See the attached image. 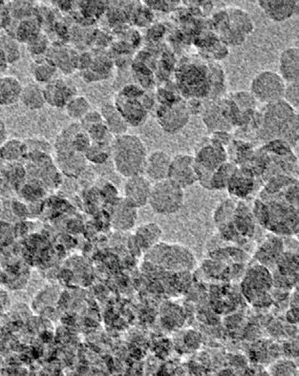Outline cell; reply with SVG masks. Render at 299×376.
<instances>
[{
    "mask_svg": "<svg viewBox=\"0 0 299 376\" xmlns=\"http://www.w3.org/2000/svg\"><path fill=\"white\" fill-rule=\"evenodd\" d=\"M280 242V240L276 238L269 240L261 247L257 255H256V258L264 262V264H268L271 261H276L278 255L281 253L280 249H278Z\"/></svg>",
    "mask_w": 299,
    "mask_h": 376,
    "instance_id": "cell-36",
    "label": "cell"
},
{
    "mask_svg": "<svg viewBox=\"0 0 299 376\" xmlns=\"http://www.w3.org/2000/svg\"><path fill=\"white\" fill-rule=\"evenodd\" d=\"M233 224L239 235L251 236L255 232V216L253 211L243 203L236 204Z\"/></svg>",
    "mask_w": 299,
    "mask_h": 376,
    "instance_id": "cell-25",
    "label": "cell"
},
{
    "mask_svg": "<svg viewBox=\"0 0 299 376\" xmlns=\"http://www.w3.org/2000/svg\"><path fill=\"white\" fill-rule=\"evenodd\" d=\"M21 83L14 75L0 77V106H11L19 102L22 91Z\"/></svg>",
    "mask_w": 299,
    "mask_h": 376,
    "instance_id": "cell-22",
    "label": "cell"
},
{
    "mask_svg": "<svg viewBox=\"0 0 299 376\" xmlns=\"http://www.w3.org/2000/svg\"><path fill=\"white\" fill-rule=\"evenodd\" d=\"M57 67L48 60H37L32 66V75L37 83L47 84L56 79Z\"/></svg>",
    "mask_w": 299,
    "mask_h": 376,
    "instance_id": "cell-29",
    "label": "cell"
},
{
    "mask_svg": "<svg viewBox=\"0 0 299 376\" xmlns=\"http://www.w3.org/2000/svg\"><path fill=\"white\" fill-rule=\"evenodd\" d=\"M286 83L278 73L266 70L255 75L250 85L251 94L256 102L269 105V103L283 100Z\"/></svg>",
    "mask_w": 299,
    "mask_h": 376,
    "instance_id": "cell-7",
    "label": "cell"
},
{
    "mask_svg": "<svg viewBox=\"0 0 299 376\" xmlns=\"http://www.w3.org/2000/svg\"><path fill=\"white\" fill-rule=\"evenodd\" d=\"M45 102L57 108L65 107L73 98L76 97L77 90L71 80L55 79L44 85Z\"/></svg>",
    "mask_w": 299,
    "mask_h": 376,
    "instance_id": "cell-13",
    "label": "cell"
},
{
    "mask_svg": "<svg viewBox=\"0 0 299 376\" xmlns=\"http://www.w3.org/2000/svg\"><path fill=\"white\" fill-rule=\"evenodd\" d=\"M20 102L29 110H39L46 105L44 88L39 83H29L22 88Z\"/></svg>",
    "mask_w": 299,
    "mask_h": 376,
    "instance_id": "cell-26",
    "label": "cell"
},
{
    "mask_svg": "<svg viewBox=\"0 0 299 376\" xmlns=\"http://www.w3.org/2000/svg\"><path fill=\"white\" fill-rule=\"evenodd\" d=\"M144 95L141 97H127L122 94L118 96L115 106L128 125L139 126L147 120L148 109L143 102Z\"/></svg>",
    "mask_w": 299,
    "mask_h": 376,
    "instance_id": "cell-12",
    "label": "cell"
},
{
    "mask_svg": "<svg viewBox=\"0 0 299 376\" xmlns=\"http://www.w3.org/2000/svg\"><path fill=\"white\" fill-rule=\"evenodd\" d=\"M0 51L8 63L16 62L20 57L19 42L12 35L0 32Z\"/></svg>",
    "mask_w": 299,
    "mask_h": 376,
    "instance_id": "cell-32",
    "label": "cell"
},
{
    "mask_svg": "<svg viewBox=\"0 0 299 376\" xmlns=\"http://www.w3.org/2000/svg\"><path fill=\"white\" fill-rule=\"evenodd\" d=\"M87 160L94 163H102L111 155V145L107 143H92L87 152L84 154Z\"/></svg>",
    "mask_w": 299,
    "mask_h": 376,
    "instance_id": "cell-34",
    "label": "cell"
},
{
    "mask_svg": "<svg viewBox=\"0 0 299 376\" xmlns=\"http://www.w3.org/2000/svg\"><path fill=\"white\" fill-rule=\"evenodd\" d=\"M147 261L174 271H185L194 267L195 259L185 247L158 243L145 252Z\"/></svg>",
    "mask_w": 299,
    "mask_h": 376,
    "instance_id": "cell-4",
    "label": "cell"
},
{
    "mask_svg": "<svg viewBox=\"0 0 299 376\" xmlns=\"http://www.w3.org/2000/svg\"><path fill=\"white\" fill-rule=\"evenodd\" d=\"M137 217V208H133L123 199L113 208L111 215L113 228L120 231H129L135 226Z\"/></svg>",
    "mask_w": 299,
    "mask_h": 376,
    "instance_id": "cell-19",
    "label": "cell"
},
{
    "mask_svg": "<svg viewBox=\"0 0 299 376\" xmlns=\"http://www.w3.org/2000/svg\"><path fill=\"white\" fill-rule=\"evenodd\" d=\"M190 114L187 105L182 100L161 105L157 111V120L165 132L174 134L179 132L190 120Z\"/></svg>",
    "mask_w": 299,
    "mask_h": 376,
    "instance_id": "cell-9",
    "label": "cell"
},
{
    "mask_svg": "<svg viewBox=\"0 0 299 376\" xmlns=\"http://www.w3.org/2000/svg\"><path fill=\"white\" fill-rule=\"evenodd\" d=\"M111 156L117 172L125 178L144 174L147 147L138 136L125 134L113 138Z\"/></svg>",
    "mask_w": 299,
    "mask_h": 376,
    "instance_id": "cell-2",
    "label": "cell"
},
{
    "mask_svg": "<svg viewBox=\"0 0 299 376\" xmlns=\"http://www.w3.org/2000/svg\"><path fill=\"white\" fill-rule=\"evenodd\" d=\"M280 75L286 83L298 82L299 50L298 47H289L281 53Z\"/></svg>",
    "mask_w": 299,
    "mask_h": 376,
    "instance_id": "cell-18",
    "label": "cell"
},
{
    "mask_svg": "<svg viewBox=\"0 0 299 376\" xmlns=\"http://www.w3.org/2000/svg\"><path fill=\"white\" fill-rule=\"evenodd\" d=\"M147 4L153 9L161 10V11H164V8H167V11H170V9L172 10L174 8L175 5L178 3L176 1H167V3L165 4V1H147Z\"/></svg>",
    "mask_w": 299,
    "mask_h": 376,
    "instance_id": "cell-44",
    "label": "cell"
},
{
    "mask_svg": "<svg viewBox=\"0 0 299 376\" xmlns=\"http://www.w3.org/2000/svg\"><path fill=\"white\" fill-rule=\"evenodd\" d=\"M100 114H102L105 126H107L111 135L117 137V136L127 134L129 125L125 122L124 117L120 114L115 105L105 103L100 109Z\"/></svg>",
    "mask_w": 299,
    "mask_h": 376,
    "instance_id": "cell-21",
    "label": "cell"
},
{
    "mask_svg": "<svg viewBox=\"0 0 299 376\" xmlns=\"http://www.w3.org/2000/svg\"><path fill=\"white\" fill-rule=\"evenodd\" d=\"M172 158L165 151L157 150L147 155L144 175L148 180L157 181L167 180Z\"/></svg>",
    "mask_w": 299,
    "mask_h": 376,
    "instance_id": "cell-15",
    "label": "cell"
},
{
    "mask_svg": "<svg viewBox=\"0 0 299 376\" xmlns=\"http://www.w3.org/2000/svg\"><path fill=\"white\" fill-rule=\"evenodd\" d=\"M183 202V189L167 179L153 184L148 204L155 213L172 215L182 208Z\"/></svg>",
    "mask_w": 299,
    "mask_h": 376,
    "instance_id": "cell-5",
    "label": "cell"
},
{
    "mask_svg": "<svg viewBox=\"0 0 299 376\" xmlns=\"http://www.w3.org/2000/svg\"><path fill=\"white\" fill-rule=\"evenodd\" d=\"M271 372L275 375H295L298 372V368L295 363L291 361L280 360L273 365Z\"/></svg>",
    "mask_w": 299,
    "mask_h": 376,
    "instance_id": "cell-42",
    "label": "cell"
},
{
    "mask_svg": "<svg viewBox=\"0 0 299 376\" xmlns=\"http://www.w3.org/2000/svg\"><path fill=\"white\" fill-rule=\"evenodd\" d=\"M180 73V87L183 92L188 93L190 98H200L212 92L210 70L205 69L203 65H185Z\"/></svg>",
    "mask_w": 299,
    "mask_h": 376,
    "instance_id": "cell-8",
    "label": "cell"
},
{
    "mask_svg": "<svg viewBox=\"0 0 299 376\" xmlns=\"http://www.w3.org/2000/svg\"><path fill=\"white\" fill-rule=\"evenodd\" d=\"M228 193L239 198L248 196L253 189V171L248 168H236L227 186Z\"/></svg>",
    "mask_w": 299,
    "mask_h": 376,
    "instance_id": "cell-20",
    "label": "cell"
},
{
    "mask_svg": "<svg viewBox=\"0 0 299 376\" xmlns=\"http://www.w3.org/2000/svg\"><path fill=\"white\" fill-rule=\"evenodd\" d=\"M298 82L287 83L284 91L283 100L298 111L299 106Z\"/></svg>",
    "mask_w": 299,
    "mask_h": 376,
    "instance_id": "cell-40",
    "label": "cell"
},
{
    "mask_svg": "<svg viewBox=\"0 0 299 376\" xmlns=\"http://www.w3.org/2000/svg\"><path fill=\"white\" fill-rule=\"evenodd\" d=\"M46 60L64 72H72L79 64V57L66 47H51L46 52Z\"/></svg>",
    "mask_w": 299,
    "mask_h": 376,
    "instance_id": "cell-23",
    "label": "cell"
},
{
    "mask_svg": "<svg viewBox=\"0 0 299 376\" xmlns=\"http://www.w3.org/2000/svg\"><path fill=\"white\" fill-rule=\"evenodd\" d=\"M152 188V183L144 174L130 177L125 183L124 200L133 208H144L150 201Z\"/></svg>",
    "mask_w": 299,
    "mask_h": 376,
    "instance_id": "cell-11",
    "label": "cell"
},
{
    "mask_svg": "<svg viewBox=\"0 0 299 376\" xmlns=\"http://www.w3.org/2000/svg\"><path fill=\"white\" fill-rule=\"evenodd\" d=\"M0 212H1V204H0Z\"/></svg>",
    "mask_w": 299,
    "mask_h": 376,
    "instance_id": "cell-49",
    "label": "cell"
},
{
    "mask_svg": "<svg viewBox=\"0 0 299 376\" xmlns=\"http://www.w3.org/2000/svg\"><path fill=\"white\" fill-rule=\"evenodd\" d=\"M203 122L206 126L213 132L216 131H224L228 132L232 129V125H230L223 116L222 110L219 103H208L205 105L203 110Z\"/></svg>",
    "mask_w": 299,
    "mask_h": 376,
    "instance_id": "cell-24",
    "label": "cell"
},
{
    "mask_svg": "<svg viewBox=\"0 0 299 376\" xmlns=\"http://www.w3.org/2000/svg\"><path fill=\"white\" fill-rule=\"evenodd\" d=\"M2 108H3V107H2V106H0V114H1V112H2Z\"/></svg>",
    "mask_w": 299,
    "mask_h": 376,
    "instance_id": "cell-48",
    "label": "cell"
},
{
    "mask_svg": "<svg viewBox=\"0 0 299 376\" xmlns=\"http://www.w3.org/2000/svg\"><path fill=\"white\" fill-rule=\"evenodd\" d=\"M162 235V229L157 224H143L137 229L135 235L132 237V240L129 241L132 244L130 249L138 254L145 253L155 244L160 243Z\"/></svg>",
    "mask_w": 299,
    "mask_h": 376,
    "instance_id": "cell-14",
    "label": "cell"
},
{
    "mask_svg": "<svg viewBox=\"0 0 299 376\" xmlns=\"http://www.w3.org/2000/svg\"><path fill=\"white\" fill-rule=\"evenodd\" d=\"M7 138H8V132H7L6 125H5L3 120H0V147H1L5 141L8 140Z\"/></svg>",
    "mask_w": 299,
    "mask_h": 376,
    "instance_id": "cell-46",
    "label": "cell"
},
{
    "mask_svg": "<svg viewBox=\"0 0 299 376\" xmlns=\"http://www.w3.org/2000/svg\"><path fill=\"white\" fill-rule=\"evenodd\" d=\"M92 141L84 130H80L74 136L72 140V149L77 152L84 154L91 145Z\"/></svg>",
    "mask_w": 299,
    "mask_h": 376,
    "instance_id": "cell-41",
    "label": "cell"
},
{
    "mask_svg": "<svg viewBox=\"0 0 299 376\" xmlns=\"http://www.w3.org/2000/svg\"><path fill=\"white\" fill-rule=\"evenodd\" d=\"M68 117L75 120H80L91 110L89 100L82 96H76L65 105Z\"/></svg>",
    "mask_w": 299,
    "mask_h": 376,
    "instance_id": "cell-33",
    "label": "cell"
},
{
    "mask_svg": "<svg viewBox=\"0 0 299 376\" xmlns=\"http://www.w3.org/2000/svg\"><path fill=\"white\" fill-rule=\"evenodd\" d=\"M228 155L225 146L212 141L202 146L196 153L194 157V168L197 181L208 190L210 188V180L215 169L227 161Z\"/></svg>",
    "mask_w": 299,
    "mask_h": 376,
    "instance_id": "cell-6",
    "label": "cell"
},
{
    "mask_svg": "<svg viewBox=\"0 0 299 376\" xmlns=\"http://www.w3.org/2000/svg\"><path fill=\"white\" fill-rule=\"evenodd\" d=\"M237 168L235 163L226 161L219 168L215 169L210 180V188L212 190H222L227 188L228 181L232 177L233 172Z\"/></svg>",
    "mask_w": 299,
    "mask_h": 376,
    "instance_id": "cell-31",
    "label": "cell"
},
{
    "mask_svg": "<svg viewBox=\"0 0 299 376\" xmlns=\"http://www.w3.org/2000/svg\"><path fill=\"white\" fill-rule=\"evenodd\" d=\"M261 9L273 21H286L298 11V1L295 0H260Z\"/></svg>",
    "mask_w": 299,
    "mask_h": 376,
    "instance_id": "cell-16",
    "label": "cell"
},
{
    "mask_svg": "<svg viewBox=\"0 0 299 376\" xmlns=\"http://www.w3.org/2000/svg\"><path fill=\"white\" fill-rule=\"evenodd\" d=\"M262 267H253L250 271L247 278L244 281V290L247 292V296L255 299L263 296L264 290H269L271 285V275Z\"/></svg>",
    "mask_w": 299,
    "mask_h": 376,
    "instance_id": "cell-17",
    "label": "cell"
},
{
    "mask_svg": "<svg viewBox=\"0 0 299 376\" xmlns=\"http://www.w3.org/2000/svg\"><path fill=\"white\" fill-rule=\"evenodd\" d=\"M10 12L3 8V5L0 3V29L9 24Z\"/></svg>",
    "mask_w": 299,
    "mask_h": 376,
    "instance_id": "cell-45",
    "label": "cell"
},
{
    "mask_svg": "<svg viewBox=\"0 0 299 376\" xmlns=\"http://www.w3.org/2000/svg\"><path fill=\"white\" fill-rule=\"evenodd\" d=\"M260 120V137L262 140H282L289 145L298 143V111L283 100L266 105Z\"/></svg>",
    "mask_w": 299,
    "mask_h": 376,
    "instance_id": "cell-1",
    "label": "cell"
},
{
    "mask_svg": "<svg viewBox=\"0 0 299 376\" xmlns=\"http://www.w3.org/2000/svg\"><path fill=\"white\" fill-rule=\"evenodd\" d=\"M27 153L26 145L17 138H11L5 141L0 147V158L7 161H17L24 157Z\"/></svg>",
    "mask_w": 299,
    "mask_h": 376,
    "instance_id": "cell-30",
    "label": "cell"
},
{
    "mask_svg": "<svg viewBox=\"0 0 299 376\" xmlns=\"http://www.w3.org/2000/svg\"><path fill=\"white\" fill-rule=\"evenodd\" d=\"M40 25L39 20L30 17L27 19L19 20L16 28L14 37L19 42L28 44L32 39L40 34Z\"/></svg>",
    "mask_w": 299,
    "mask_h": 376,
    "instance_id": "cell-28",
    "label": "cell"
},
{
    "mask_svg": "<svg viewBox=\"0 0 299 376\" xmlns=\"http://www.w3.org/2000/svg\"><path fill=\"white\" fill-rule=\"evenodd\" d=\"M213 24L222 44L230 46L243 44L246 37L255 29L250 15L239 8H230L227 11L217 12Z\"/></svg>",
    "mask_w": 299,
    "mask_h": 376,
    "instance_id": "cell-3",
    "label": "cell"
},
{
    "mask_svg": "<svg viewBox=\"0 0 299 376\" xmlns=\"http://www.w3.org/2000/svg\"><path fill=\"white\" fill-rule=\"evenodd\" d=\"M27 49L33 55H42L46 54L49 49V40L46 35L40 34L27 44Z\"/></svg>",
    "mask_w": 299,
    "mask_h": 376,
    "instance_id": "cell-38",
    "label": "cell"
},
{
    "mask_svg": "<svg viewBox=\"0 0 299 376\" xmlns=\"http://www.w3.org/2000/svg\"><path fill=\"white\" fill-rule=\"evenodd\" d=\"M104 123L102 114H100L99 111L96 110H90L89 112L80 120V125L85 132H87L88 129H90L92 126L99 125V123Z\"/></svg>",
    "mask_w": 299,
    "mask_h": 376,
    "instance_id": "cell-43",
    "label": "cell"
},
{
    "mask_svg": "<svg viewBox=\"0 0 299 376\" xmlns=\"http://www.w3.org/2000/svg\"><path fill=\"white\" fill-rule=\"evenodd\" d=\"M230 100L235 102V105L237 106L238 109L246 112V111L255 110L257 102L253 96L251 94V92H240L233 93L232 97L230 98Z\"/></svg>",
    "mask_w": 299,
    "mask_h": 376,
    "instance_id": "cell-37",
    "label": "cell"
},
{
    "mask_svg": "<svg viewBox=\"0 0 299 376\" xmlns=\"http://www.w3.org/2000/svg\"><path fill=\"white\" fill-rule=\"evenodd\" d=\"M167 179L183 189L193 186L197 181L194 157L187 154H179L172 158Z\"/></svg>",
    "mask_w": 299,
    "mask_h": 376,
    "instance_id": "cell-10",
    "label": "cell"
},
{
    "mask_svg": "<svg viewBox=\"0 0 299 376\" xmlns=\"http://www.w3.org/2000/svg\"><path fill=\"white\" fill-rule=\"evenodd\" d=\"M88 136H89L90 140L92 143H107L108 138L111 136L109 131H108L107 126L104 123H99L92 126L90 129L87 131Z\"/></svg>",
    "mask_w": 299,
    "mask_h": 376,
    "instance_id": "cell-39",
    "label": "cell"
},
{
    "mask_svg": "<svg viewBox=\"0 0 299 376\" xmlns=\"http://www.w3.org/2000/svg\"><path fill=\"white\" fill-rule=\"evenodd\" d=\"M84 154L77 151L70 150L65 152H57V161L59 168L65 174H75L79 172L80 169L84 168L85 165Z\"/></svg>",
    "mask_w": 299,
    "mask_h": 376,
    "instance_id": "cell-27",
    "label": "cell"
},
{
    "mask_svg": "<svg viewBox=\"0 0 299 376\" xmlns=\"http://www.w3.org/2000/svg\"><path fill=\"white\" fill-rule=\"evenodd\" d=\"M8 62H7L6 57L2 51H0V77L3 75V73L8 68Z\"/></svg>",
    "mask_w": 299,
    "mask_h": 376,
    "instance_id": "cell-47",
    "label": "cell"
},
{
    "mask_svg": "<svg viewBox=\"0 0 299 376\" xmlns=\"http://www.w3.org/2000/svg\"><path fill=\"white\" fill-rule=\"evenodd\" d=\"M236 204H235L230 199H228V200L224 201L223 203L220 204V206L216 209L215 214V221L218 228L232 223L233 215H235Z\"/></svg>",
    "mask_w": 299,
    "mask_h": 376,
    "instance_id": "cell-35",
    "label": "cell"
}]
</instances>
